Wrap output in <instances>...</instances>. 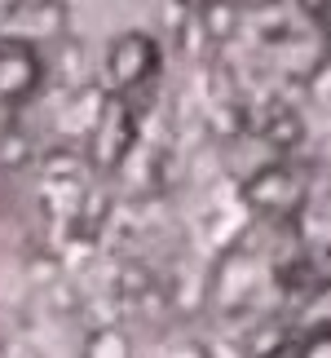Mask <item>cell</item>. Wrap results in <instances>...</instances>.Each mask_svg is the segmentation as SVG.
Returning <instances> with one entry per match:
<instances>
[{
  "instance_id": "1",
  "label": "cell",
  "mask_w": 331,
  "mask_h": 358,
  "mask_svg": "<svg viewBox=\"0 0 331 358\" xmlns=\"http://www.w3.org/2000/svg\"><path fill=\"white\" fill-rule=\"evenodd\" d=\"M106 89L119 93V98H133L137 89H146L150 80L159 76L163 66V49L159 40L142 31V27H128V31H119L115 40L106 45Z\"/></svg>"
},
{
  "instance_id": "2",
  "label": "cell",
  "mask_w": 331,
  "mask_h": 358,
  "mask_svg": "<svg viewBox=\"0 0 331 358\" xmlns=\"http://www.w3.org/2000/svg\"><path fill=\"white\" fill-rule=\"evenodd\" d=\"M243 203L260 217H296L300 208H305V195H309V182L305 173L296 169L292 159H270L260 164V169L247 177V182L239 186Z\"/></svg>"
},
{
  "instance_id": "3",
  "label": "cell",
  "mask_w": 331,
  "mask_h": 358,
  "mask_svg": "<svg viewBox=\"0 0 331 358\" xmlns=\"http://www.w3.org/2000/svg\"><path fill=\"white\" fill-rule=\"evenodd\" d=\"M84 142H89V169L93 173H115L119 164L128 159L133 142H137V111L128 106V98L110 93Z\"/></svg>"
},
{
  "instance_id": "4",
  "label": "cell",
  "mask_w": 331,
  "mask_h": 358,
  "mask_svg": "<svg viewBox=\"0 0 331 358\" xmlns=\"http://www.w3.org/2000/svg\"><path fill=\"white\" fill-rule=\"evenodd\" d=\"M45 71H49V62L40 58L36 40H22V36L0 40V102L5 106L31 102L45 89Z\"/></svg>"
},
{
  "instance_id": "5",
  "label": "cell",
  "mask_w": 331,
  "mask_h": 358,
  "mask_svg": "<svg viewBox=\"0 0 331 358\" xmlns=\"http://www.w3.org/2000/svg\"><path fill=\"white\" fill-rule=\"evenodd\" d=\"M5 22L22 40H58L66 36V5L62 0H18L5 13Z\"/></svg>"
},
{
  "instance_id": "6",
  "label": "cell",
  "mask_w": 331,
  "mask_h": 358,
  "mask_svg": "<svg viewBox=\"0 0 331 358\" xmlns=\"http://www.w3.org/2000/svg\"><path fill=\"white\" fill-rule=\"evenodd\" d=\"M195 22L208 45H226V40L239 36L243 27V5L239 0H199L195 5Z\"/></svg>"
},
{
  "instance_id": "7",
  "label": "cell",
  "mask_w": 331,
  "mask_h": 358,
  "mask_svg": "<svg viewBox=\"0 0 331 358\" xmlns=\"http://www.w3.org/2000/svg\"><path fill=\"white\" fill-rule=\"evenodd\" d=\"M80 358H133V336L124 332L119 323H102L84 336Z\"/></svg>"
},
{
  "instance_id": "8",
  "label": "cell",
  "mask_w": 331,
  "mask_h": 358,
  "mask_svg": "<svg viewBox=\"0 0 331 358\" xmlns=\"http://www.w3.org/2000/svg\"><path fill=\"white\" fill-rule=\"evenodd\" d=\"M260 137L279 150V155H287L292 146H300V137H305V124H300L296 111H287V106H279L270 120H265V129H260Z\"/></svg>"
},
{
  "instance_id": "9",
  "label": "cell",
  "mask_w": 331,
  "mask_h": 358,
  "mask_svg": "<svg viewBox=\"0 0 331 358\" xmlns=\"http://www.w3.org/2000/svg\"><path fill=\"white\" fill-rule=\"evenodd\" d=\"M31 159H36L31 133L18 129V124H9V129L0 133V169H5V173H18V169H27Z\"/></svg>"
},
{
  "instance_id": "10",
  "label": "cell",
  "mask_w": 331,
  "mask_h": 358,
  "mask_svg": "<svg viewBox=\"0 0 331 358\" xmlns=\"http://www.w3.org/2000/svg\"><path fill=\"white\" fill-rule=\"evenodd\" d=\"M292 358H331V319L314 323L309 332L292 341Z\"/></svg>"
},
{
  "instance_id": "11",
  "label": "cell",
  "mask_w": 331,
  "mask_h": 358,
  "mask_svg": "<svg viewBox=\"0 0 331 358\" xmlns=\"http://www.w3.org/2000/svg\"><path fill=\"white\" fill-rule=\"evenodd\" d=\"M58 66H62V80H66V85H84V49H80V45L62 40V58H58Z\"/></svg>"
},
{
  "instance_id": "12",
  "label": "cell",
  "mask_w": 331,
  "mask_h": 358,
  "mask_svg": "<svg viewBox=\"0 0 331 358\" xmlns=\"http://www.w3.org/2000/svg\"><path fill=\"white\" fill-rule=\"evenodd\" d=\"M5 358H40V354H36L31 345H9V350H5Z\"/></svg>"
}]
</instances>
